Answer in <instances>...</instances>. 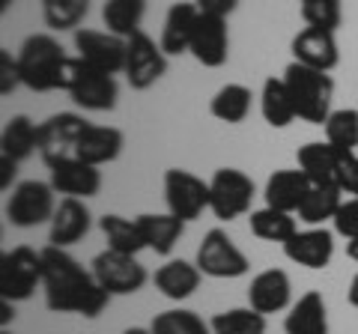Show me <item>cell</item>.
I'll return each mask as SVG.
<instances>
[{"mask_svg": "<svg viewBox=\"0 0 358 334\" xmlns=\"http://www.w3.org/2000/svg\"><path fill=\"white\" fill-rule=\"evenodd\" d=\"M42 289L45 307L51 314H78L96 319L110 302V293L99 286L96 275L87 272L66 248L45 245L42 248Z\"/></svg>", "mask_w": 358, "mask_h": 334, "instance_id": "obj_1", "label": "cell"}, {"mask_svg": "<svg viewBox=\"0 0 358 334\" xmlns=\"http://www.w3.org/2000/svg\"><path fill=\"white\" fill-rule=\"evenodd\" d=\"M72 69H75V57L63 51V45L51 33H33L18 48L21 84L33 93L69 90Z\"/></svg>", "mask_w": 358, "mask_h": 334, "instance_id": "obj_2", "label": "cell"}, {"mask_svg": "<svg viewBox=\"0 0 358 334\" xmlns=\"http://www.w3.org/2000/svg\"><path fill=\"white\" fill-rule=\"evenodd\" d=\"M284 84L296 105L299 119L310 122V126H326V119L331 117V99H334L331 75L293 60L284 69Z\"/></svg>", "mask_w": 358, "mask_h": 334, "instance_id": "obj_3", "label": "cell"}, {"mask_svg": "<svg viewBox=\"0 0 358 334\" xmlns=\"http://www.w3.org/2000/svg\"><path fill=\"white\" fill-rule=\"evenodd\" d=\"M42 251H33L30 245H18L13 251H3L0 257V298L6 302H27L42 286Z\"/></svg>", "mask_w": 358, "mask_h": 334, "instance_id": "obj_4", "label": "cell"}, {"mask_svg": "<svg viewBox=\"0 0 358 334\" xmlns=\"http://www.w3.org/2000/svg\"><path fill=\"white\" fill-rule=\"evenodd\" d=\"M257 185L245 170L221 167L209 180V209L218 221H233L251 212Z\"/></svg>", "mask_w": 358, "mask_h": 334, "instance_id": "obj_5", "label": "cell"}, {"mask_svg": "<svg viewBox=\"0 0 358 334\" xmlns=\"http://www.w3.org/2000/svg\"><path fill=\"white\" fill-rule=\"evenodd\" d=\"M54 188L51 182H39V180H27V182H18L13 188V194L6 200V221L13 227L21 230H30V227H39L51 218H54Z\"/></svg>", "mask_w": 358, "mask_h": 334, "instance_id": "obj_6", "label": "cell"}, {"mask_svg": "<svg viewBox=\"0 0 358 334\" xmlns=\"http://www.w3.org/2000/svg\"><path fill=\"white\" fill-rule=\"evenodd\" d=\"M90 266H93L90 272L96 275L99 286L108 289L110 296H131L138 289H143V284L150 281L147 269L138 263L134 254H120V251L105 248L102 254H96Z\"/></svg>", "mask_w": 358, "mask_h": 334, "instance_id": "obj_7", "label": "cell"}, {"mask_svg": "<svg viewBox=\"0 0 358 334\" xmlns=\"http://www.w3.org/2000/svg\"><path fill=\"white\" fill-rule=\"evenodd\" d=\"M164 203L167 212L176 215L179 221H194L209 209V182L182 167H171L164 173Z\"/></svg>", "mask_w": 358, "mask_h": 334, "instance_id": "obj_8", "label": "cell"}, {"mask_svg": "<svg viewBox=\"0 0 358 334\" xmlns=\"http://www.w3.org/2000/svg\"><path fill=\"white\" fill-rule=\"evenodd\" d=\"M194 263L206 277H242L251 269L248 257L236 248V242H233L221 227L209 230L203 236Z\"/></svg>", "mask_w": 358, "mask_h": 334, "instance_id": "obj_9", "label": "cell"}, {"mask_svg": "<svg viewBox=\"0 0 358 334\" xmlns=\"http://www.w3.org/2000/svg\"><path fill=\"white\" fill-rule=\"evenodd\" d=\"M167 72V54L162 42H155L147 33H134L129 39V54H126V81L131 90H150L164 78Z\"/></svg>", "mask_w": 358, "mask_h": 334, "instance_id": "obj_10", "label": "cell"}, {"mask_svg": "<svg viewBox=\"0 0 358 334\" xmlns=\"http://www.w3.org/2000/svg\"><path fill=\"white\" fill-rule=\"evenodd\" d=\"M72 102L84 110H114L117 108V96H120V87L114 81V75L108 72H99L93 66H87L84 60L75 57V69H72V81H69V90Z\"/></svg>", "mask_w": 358, "mask_h": 334, "instance_id": "obj_11", "label": "cell"}, {"mask_svg": "<svg viewBox=\"0 0 358 334\" xmlns=\"http://www.w3.org/2000/svg\"><path fill=\"white\" fill-rule=\"evenodd\" d=\"M75 51L78 60H84L99 72H126L129 39H120L108 30H75Z\"/></svg>", "mask_w": 358, "mask_h": 334, "instance_id": "obj_12", "label": "cell"}, {"mask_svg": "<svg viewBox=\"0 0 358 334\" xmlns=\"http://www.w3.org/2000/svg\"><path fill=\"white\" fill-rule=\"evenodd\" d=\"M90 129V122L81 114H72V110H63V114H54L45 122H39V155L42 161L48 164L54 159H66V155H75V147L81 135Z\"/></svg>", "mask_w": 358, "mask_h": 334, "instance_id": "obj_13", "label": "cell"}, {"mask_svg": "<svg viewBox=\"0 0 358 334\" xmlns=\"http://www.w3.org/2000/svg\"><path fill=\"white\" fill-rule=\"evenodd\" d=\"M48 170H51V188L63 197L87 200V197H96L102 191V170L81 159H75V155L48 161Z\"/></svg>", "mask_w": 358, "mask_h": 334, "instance_id": "obj_14", "label": "cell"}, {"mask_svg": "<svg viewBox=\"0 0 358 334\" xmlns=\"http://www.w3.org/2000/svg\"><path fill=\"white\" fill-rule=\"evenodd\" d=\"M192 57L206 66V69H221L230 57V33H227V18L218 15H203L194 27V39H192Z\"/></svg>", "mask_w": 358, "mask_h": 334, "instance_id": "obj_15", "label": "cell"}, {"mask_svg": "<svg viewBox=\"0 0 358 334\" xmlns=\"http://www.w3.org/2000/svg\"><path fill=\"white\" fill-rule=\"evenodd\" d=\"M289 298H293V284H289V275L284 269H266L251 277L248 307H254L257 314H281V310L293 307Z\"/></svg>", "mask_w": 358, "mask_h": 334, "instance_id": "obj_16", "label": "cell"}, {"mask_svg": "<svg viewBox=\"0 0 358 334\" xmlns=\"http://www.w3.org/2000/svg\"><path fill=\"white\" fill-rule=\"evenodd\" d=\"M293 60L301 66L320 72H331L341 63V51H338V39L331 30H320V27H305L293 36Z\"/></svg>", "mask_w": 358, "mask_h": 334, "instance_id": "obj_17", "label": "cell"}, {"mask_svg": "<svg viewBox=\"0 0 358 334\" xmlns=\"http://www.w3.org/2000/svg\"><path fill=\"white\" fill-rule=\"evenodd\" d=\"M284 254L287 260L305 266V269H326L334 257V233L326 227L299 230L293 239L284 242Z\"/></svg>", "mask_w": 358, "mask_h": 334, "instance_id": "obj_18", "label": "cell"}, {"mask_svg": "<svg viewBox=\"0 0 358 334\" xmlns=\"http://www.w3.org/2000/svg\"><path fill=\"white\" fill-rule=\"evenodd\" d=\"M90 227H93V215L84 200L75 197H63L57 209H54L51 218V230H48V245H57V248H69V245L81 242Z\"/></svg>", "mask_w": 358, "mask_h": 334, "instance_id": "obj_19", "label": "cell"}, {"mask_svg": "<svg viewBox=\"0 0 358 334\" xmlns=\"http://www.w3.org/2000/svg\"><path fill=\"white\" fill-rule=\"evenodd\" d=\"M122 147H126V135H122L120 129L114 126H93L90 122V129L81 135L75 147V159H81L93 167H102V164H110L120 159Z\"/></svg>", "mask_w": 358, "mask_h": 334, "instance_id": "obj_20", "label": "cell"}, {"mask_svg": "<svg viewBox=\"0 0 358 334\" xmlns=\"http://www.w3.org/2000/svg\"><path fill=\"white\" fill-rule=\"evenodd\" d=\"M197 21H200V9L194 3H173L167 9L162 27V48L167 57H179V54L192 51Z\"/></svg>", "mask_w": 358, "mask_h": 334, "instance_id": "obj_21", "label": "cell"}, {"mask_svg": "<svg viewBox=\"0 0 358 334\" xmlns=\"http://www.w3.org/2000/svg\"><path fill=\"white\" fill-rule=\"evenodd\" d=\"M299 170L308 176L313 185H338L341 170V150H334L329 140H310L296 152Z\"/></svg>", "mask_w": 358, "mask_h": 334, "instance_id": "obj_22", "label": "cell"}, {"mask_svg": "<svg viewBox=\"0 0 358 334\" xmlns=\"http://www.w3.org/2000/svg\"><path fill=\"white\" fill-rule=\"evenodd\" d=\"M310 180L305 173L299 170H275L272 176L266 180V206H272V209H281V212H299V206H301V200L308 197L310 191Z\"/></svg>", "mask_w": 358, "mask_h": 334, "instance_id": "obj_23", "label": "cell"}, {"mask_svg": "<svg viewBox=\"0 0 358 334\" xmlns=\"http://www.w3.org/2000/svg\"><path fill=\"white\" fill-rule=\"evenodd\" d=\"M200 281H203V272L197 269V263H188V260H167L152 275L155 289L164 298H171V302H182V298L194 296Z\"/></svg>", "mask_w": 358, "mask_h": 334, "instance_id": "obj_24", "label": "cell"}, {"mask_svg": "<svg viewBox=\"0 0 358 334\" xmlns=\"http://www.w3.org/2000/svg\"><path fill=\"white\" fill-rule=\"evenodd\" d=\"M287 334H329V310L326 298L317 289H308L284 317Z\"/></svg>", "mask_w": 358, "mask_h": 334, "instance_id": "obj_25", "label": "cell"}, {"mask_svg": "<svg viewBox=\"0 0 358 334\" xmlns=\"http://www.w3.org/2000/svg\"><path fill=\"white\" fill-rule=\"evenodd\" d=\"M138 224H141V236L143 245L150 251H155L159 257H171V251L179 245L185 233V221H179L176 215L164 212V215H138Z\"/></svg>", "mask_w": 358, "mask_h": 334, "instance_id": "obj_26", "label": "cell"}, {"mask_svg": "<svg viewBox=\"0 0 358 334\" xmlns=\"http://www.w3.org/2000/svg\"><path fill=\"white\" fill-rule=\"evenodd\" d=\"M33 152H39V126L24 114L9 117L3 131H0V155H9L13 161H24Z\"/></svg>", "mask_w": 358, "mask_h": 334, "instance_id": "obj_27", "label": "cell"}, {"mask_svg": "<svg viewBox=\"0 0 358 334\" xmlns=\"http://www.w3.org/2000/svg\"><path fill=\"white\" fill-rule=\"evenodd\" d=\"M343 203V191L338 185H310L308 197L299 206V221H305L308 227H322L326 221H334L338 209Z\"/></svg>", "mask_w": 358, "mask_h": 334, "instance_id": "obj_28", "label": "cell"}, {"mask_svg": "<svg viewBox=\"0 0 358 334\" xmlns=\"http://www.w3.org/2000/svg\"><path fill=\"white\" fill-rule=\"evenodd\" d=\"M260 110H263V119H266L272 129H287L289 122L299 117L293 99H289L287 84H284V78H266V81H263Z\"/></svg>", "mask_w": 358, "mask_h": 334, "instance_id": "obj_29", "label": "cell"}, {"mask_svg": "<svg viewBox=\"0 0 358 334\" xmlns=\"http://www.w3.org/2000/svg\"><path fill=\"white\" fill-rule=\"evenodd\" d=\"M251 105H254V93L245 84H224L221 90L212 96L209 114L215 117V119H221V122L239 126V122L248 119Z\"/></svg>", "mask_w": 358, "mask_h": 334, "instance_id": "obj_30", "label": "cell"}, {"mask_svg": "<svg viewBox=\"0 0 358 334\" xmlns=\"http://www.w3.org/2000/svg\"><path fill=\"white\" fill-rule=\"evenodd\" d=\"M143 13H147V0H105L102 21L108 33L120 39H131L134 33H141Z\"/></svg>", "mask_w": 358, "mask_h": 334, "instance_id": "obj_31", "label": "cell"}, {"mask_svg": "<svg viewBox=\"0 0 358 334\" xmlns=\"http://www.w3.org/2000/svg\"><path fill=\"white\" fill-rule=\"evenodd\" d=\"M99 230L105 233L108 239V248L110 251H120V254H134L143 251V236H141V224L138 218H122V215H102L99 218Z\"/></svg>", "mask_w": 358, "mask_h": 334, "instance_id": "obj_32", "label": "cell"}, {"mask_svg": "<svg viewBox=\"0 0 358 334\" xmlns=\"http://www.w3.org/2000/svg\"><path fill=\"white\" fill-rule=\"evenodd\" d=\"M248 221H251V233L263 242H281L284 245L299 233L296 218L289 212H281V209H272V206L254 209Z\"/></svg>", "mask_w": 358, "mask_h": 334, "instance_id": "obj_33", "label": "cell"}, {"mask_svg": "<svg viewBox=\"0 0 358 334\" xmlns=\"http://www.w3.org/2000/svg\"><path fill=\"white\" fill-rule=\"evenodd\" d=\"M212 334H266V317L254 307H233L221 310L209 319Z\"/></svg>", "mask_w": 358, "mask_h": 334, "instance_id": "obj_34", "label": "cell"}, {"mask_svg": "<svg viewBox=\"0 0 358 334\" xmlns=\"http://www.w3.org/2000/svg\"><path fill=\"white\" fill-rule=\"evenodd\" d=\"M90 13V0H42V18L48 30H75Z\"/></svg>", "mask_w": 358, "mask_h": 334, "instance_id": "obj_35", "label": "cell"}, {"mask_svg": "<svg viewBox=\"0 0 358 334\" xmlns=\"http://www.w3.org/2000/svg\"><path fill=\"white\" fill-rule=\"evenodd\" d=\"M152 334H212V326L203 322V317H197L194 310H164V314H155V319L150 322Z\"/></svg>", "mask_w": 358, "mask_h": 334, "instance_id": "obj_36", "label": "cell"}, {"mask_svg": "<svg viewBox=\"0 0 358 334\" xmlns=\"http://www.w3.org/2000/svg\"><path fill=\"white\" fill-rule=\"evenodd\" d=\"M326 140L341 152H355L358 147V110L341 108L326 119Z\"/></svg>", "mask_w": 358, "mask_h": 334, "instance_id": "obj_37", "label": "cell"}, {"mask_svg": "<svg viewBox=\"0 0 358 334\" xmlns=\"http://www.w3.org/2000/svg\"><path fill=\"white\" fill-rule=\"evenodd\" d=\"M301 18L308 27H320V30H338L343 21V9L341 0H301Z\"/></svg>", "mask_w": 358, "mask_h": 334, "instance_id": "obj_38", "label": "cell"}, {"mask_svg": "<svg viewBox=\"0 0 358 334\" xmlns=\"http://www.w3.org/2000/svg\"><path fill=\"white\" fill-rule=\"evenodd\" d=\"M331 224H334V233L343 236L346 242L358 239V197H346L343 200Z\"/></svg>", "mask_w": 358, "mask_h": 334, "instance_id": "obj_39", "label": "cell"}, {"mask_svg": "<svg viewBox=\"0 0 358 334\" xmlns=\"http://www.w3.org/2000/svg\"><path fill=\"white\" fill-rule=\"evenodd\" d=\"M338 188H341L343 194L358 197V155H355V152H341Z\"/></svg>", "mask_w": 358, "mask_h": 334, "instance_id": "obj_40", "label": "cell"}, {"mask_svg": "<svg viewBox=\"0 0 358 334\" xmlns=\"http://www.w3.org/2000/svg\"><path fill=\"white\" fill-rule=\"evenodd\" d=\"M21 84V72H18V57H13L6 48H0V93L9 96Z\"/></svg>", "mask_w": 358, "mask_h": 334, "instance_id": "obj_41", "label": "cell"}, {"mask_svg": "<svg viewBox=\"0 0 358 334\" xmlns=\"http://www.w3.org/2000/svg\"><path fill=\"white\" fill-rule=\"evenodd\" d=\"M194 6L200 9L203 15H218V18H227L233 9L239 6V0H194Z\"/></svg>", "mask_w": 358, "mask_h": 334, "instance_id": "obj_42", "label": "cell"}, {"mask_svg": "<svg viewBox=\"0 0 358 334\" xmlns=\"http://www.w3.org/2000/svg\"><path fill=\"white\" fill-rule=\"evenodd\" d=\"M15 173H18V161H13L9 155H0V188L9 191V185L15 182Z\"/></svg>", "mask_w": 358, "mask_h": 334, "instance_id": "obj_43", "label": "cell"}, {"mask_svg": "<svg viewBox=\"0 0 358 334\" xmlns=\"http://www.w3.org/2000/svg\"><path fill=\"white\" fill-rule=\"evenodd\" d=\"M9 305H13V302H6V298H0V326H9V319H13L15 317V310L13 307H9Z\"/></svg>", "mask_w": 358, "mask_h": 334, "instance_id": "obj_44", "label": "cell"}, {"mask_svg": "<svg viewBox=\"0 0 358 334\" xmlns=\"http://www.w3.org/2000/svg\"><path fill=\"white\" fill-rule=\"evenodd\" d=\"M346 296H350V305H352V307H358V275L352 277V284H350V293H346Z\"/></svg>", "mask_w": 358, "mask_h": 334, "instance_id": "obj_45", "label": "cell"}, {"mask_svg": "<svg viewBox=\"0 0 358 334\" xmlns=\"http://www.w3.org/2000/svg\"><path fill=\"white\" fill-rule=\"evenodd\" d=\"M346 254H350V260H355V263H358V239L346 242Z\"/></svg>", "mask_w": 358, "mask_h": 334, "instance_id": "obj_46", "label": "cell"}, {"mask_svg": "<svg viewBox=\"0 0 358 334\" xmlns=\"http://www.w3.org/2000/svg\"><path fill=\"white\" fill-rule=\"evenodd\" d=\"M122 334H152V331H150V328H138V326H134V328H126Z\"/></svg>", "mask_w": 358, "mask_h": 334, "instance_id": "obj_47", "label": "cell"}, {"mask_svg": "<svg viewBox=\"0 0 358 334\" xmlns=\"http://www.w3.org/2000/svg\"><path fill=\"white\" fill-rule=\"evenodd\" d=\"M6 3H9V0H0V9H6Z\"/></svg>", "mask_w": 358, "mask_h": 334, "instance_id": "obj_48", "label": "cell"}, {"mask_svg": "<svg viewBox=\"0 0 358 334\" xmlns=\"http://www.w3.org/2000/svg\"><path fill=\"white\" fill-rule=\"evenodd\" d=\"M0 334H13V331H6V328H3V331H0Z\"/></svg>", "mask_w": 358, "mask_h": 334, "instance_id": "obj_49", "label": "cell"}]
</instances>
